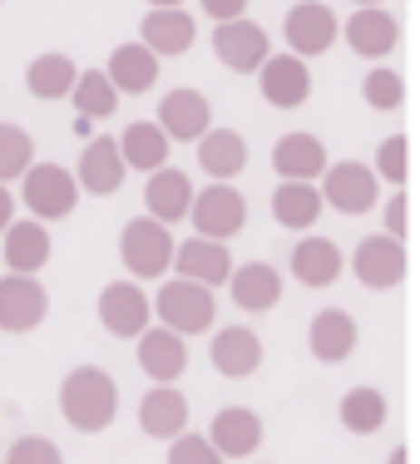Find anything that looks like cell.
I'll return each mask as SVG.
<instances>
[{"instance_id":"25","label":"cell","mask_w":420,"mask_h":464,"mask_svg":"<svg viewBox=\"0 0 420 464\" xmlns=\"http://www.w3.org/2000/svg\"><path fill=\"white\" fill-rule=\"evenodd\" d=\"M143 208H149V218L163 227L188 218V208H193V183H188V173L183 169L149 173V183H143Z\"/></svg>"},{"instance_id":"15","label":"cell","mask_w":420,"mask_h":464,"mask_svg":"<svg viewBox=\"0 0 420 464\" xmlns=\"http://www.w3.org/2000/svg\"><path fill=\"white\" fill-rule=\"evenodd\" d=\"M208 361L223 381H248L262 371V336L252 326H223L208 341Z\"/></svg>"},{"instance_id":"14","label":"cell","mask_w":420,"mask_h":464,"mask_svg":"<svg viewBox=\"0 0 420 464\" xmlns=\"http://www.w3.org/2000/svg\"><path fill=\"white\" fill-rule=\"evenodd\" d=\"M258 90L272 109H302L312 99V70L297 54H268V64L258 70Z\"/></svg>"},{"instance_id":"38","label":"cell","mask_w":420,"mask_h":464,"mask_svg":"<svg viewBox=\"0 0 420 464\" xmlns=\"http://www.w3.org/2000/svg\"><path fill=\"white\" fill-rule=\"evenodd\" d=\"M5 464H64V455L45 435H20L15 445L5 450Z\"/></svg>"},{"instance_id":"7","label":"cell","mask_w":420,"mask_h":464,"mask_svg":"<svg viewBox=\"0 0 420 464\" xmlns=\"http://www.w3.org/2000/svg\"><path fill=\"white\" fill-rule=\"evenodd\" d=\"M381 198V179L371 173V163H357V159H341V163H327L322 173V203L337 208L347 218H361L376 208Z\"/></svg>"},{"instance_id":"13","label":"cell","mask_w":420,"mask_h":464,"mask_svg":"<svg viewBox=\"0 0 420 464\" xmlns=\"http://www.w3.org/2000/svg\"><path fill=\"white\" fill-rule=\"evenodd\" d=\"M262 415L248 411V405H223L208 425V445L218 450L223 459H252L262 450Z\"/></svg>"},{"instance_id":"30","label":"cell","mask_w":420,"mask_h":464,"mask_svg":"<svg viewBox=\"0 0 420 464\" xmlns=\"http://www.w3.org/2000/svg\"><path fill=\"white\" fill-rule=\"evenodd\" d=\"M228 286H233V302L252 316L272 312V306L282 302V277H278V267H268V262H242L233 277H228Z\"/></svg>"},{"instance_id":"10","label":"cell","mask_w":420,"mask_h":464,"mask_svg":"<svg viewBox=\"0 0 420 464\" xmlns=\"http://www.w3.org/2000/svg\"><path fill=\"white\" fill-rule=\"evenodd\" d=\"M213 54H218V64L233 70V74H258L272 54V40L262 25H252V20L242 15V20H228V25L213 30Z\"/></svg>"},{"instance_id":"11","label":"cell","mask_w":420,"mask_h":464,"mask_svg":"<svg viewBox=\"0 0 420 464\" xmlns=\"http://www.w3.org/2000/svg\"><path fill=\"white\" fill-rule=\"evenodd\" d=\"M153 322V302L143 296L139 282H109L104 292H99V326L109 331V336H143Z\"/></svg>"},{"instance_id":"5","label":"cell","mask_w":420,"mask_h":464,"mask_svg":"<svg viewBox=\"0 0 420 464\" xmlns=\"http://www.w3.org/2000/svg\"><path fill=\"white\" fill-rule=\"evenodd\" d=\"M282 40H287V54L317 60V54H327L341 40V20L331 5H322V0H297L282 20Z\"/></svg>"},{"instance_id":"1","label":"cell","mask_w":420,"mask_h":464,"mask_svg":"<svg viewBox=\"0 0 420 464\" xmlns=\"http://www.w3.org/2000/svg\"><path fill=\"white\" fill-rule=\"evenodd\" d=\"M60 415L80 435H99L119 415V385L104 366H74L60 381Z\"/></svg>"},{"instance_id":"12","label":"cell","mask_w":420,"mask_h":464,"mask_svg":"<svg viewBox=\"0 0 420 464\" xmlns=\"http://www.w3.org/2000/svg\"><path fill=\"white\" fill-rule=\"evenodd\" d=\"M153 124L169 134V143H198L213 129V104H208L203 90H169Z\"/></svg>"},{"instance_id":"22","label":"cell","mask_w":420,"mask_h":464,"mask_svg":"<svg viewBox=\"0 0 420 464\" xmlns=\"http://www.w3.org/2000/svg\"><path fill=\"white\" fill-rule=\"evenodd\" d=\"M341 272H347V257H341V247L331 237H302L292 247V277L302 286H312V292L337 286Z\"/></svg>"},{"instance_id":"32","label":"cell","mask_w":420,"mask_h":464,"mask_svg":"<svg viewBox=\"0 0 420 464\" xmlns=\"http://www.w3.org/2000/svg\"><path fill=\"white\" fill-rule=\"evenodd\" d=\"M322 193H317L312 183H282L278 193H272V218H278L282 227H292V232H307L322 218Z\"/></svg>"},{"instance_id":"31","label":"cell","mask_w":420,"mask_h":464,"mask_svg":"<svg viewBox=\"0 0 420 464\" xmlns=\"http://www.w3.org/2000/svg\"><path fill=\"white\" fill-rule=\"evenodd\" d=\"M74 80H80V70H74V60L60 54V50L35 54V60L25 64V90L35 99H70Z\"/></svg>"},{"instance_id":"43","label":"cell","mask_w":420,"mask_h":464,"mask_svg":"<svg viewBox=\"0 0 420 464\" xmlns=\"http://www.w3.org/2000/svg\"><path fill=\"white\" fill-rule=\"evenodd\" d=\"M386 464H411V450H405V445H396L391 455H386Z\"/></svg>"},{"instance_id":"41","label":"cell","mask_w":420,"mask_h":464,"mask_svg":"<svg viewBox=\"0 0 420 464\" xmlns=\"http://www.w3.org/2000/svg\"><path fill=\"white\" fill-rule=\"evenodd\" d=\"M203 5L208 20H218V25H228V20H242L248 15V0H198Z\"/></svg>"},{"instance_id":"34","label":"cell","mask_w":420,"mask_h":464,"mask_svg":"<svg viewBox=\"0 0 420 464\" xmlns=\"http://www.w3.org/2000/svg\"><path fill=\"white\" fill-rule=\"evenodd\" d=\"M70 99H74V119H109L119 109V90L109 84V74L104 70H84L80 80H74V90H70Z\"/></svg>"},{"instance_id":"42","label":"cell","mask_w":420,"mask_h":464,"mask_svg":"<svg viewBox=\"0 0 420 464\" xmlns=\"http://www.w3.org/2000/svg\"><path fill=\"white\" fill-rule=\"evenodd\" d=\"M10 223H15V193H10L5 183H0V232H5Z\"/></svg>"},{"instance_id":"26","label":"cell","mask_w":420,"mask_h":464,"mask_svg":"<svg viewBox=\"0 0 420 464\" xmlns=\"http://www.w3.org/2000/svg\"><path fill=\"white\" fill-rule=\"evenodd\" d=\"M114 143H119V159H124V169H139V173H159V169H169L173 143H169V134H163V129L153 124V119H134V124H129Z\"/></svg>"},{"instance_id":"17","label":"cell","mask_w":420,"mask_h":464,"mask_svg":"<svg viewBox=\"0 0 420 464\" xmlns=\"http://www.w3.org/2000/svg\"><path fill=\"white\" fill-rule=\"evenodd\" d=\"M357 341L361 331L351 322V312H341V306H327V312L312 316V326H307V351H312L322 366H341V361L357 356Z\"/></svg>"},{"instance_id":"29","label":"cell","mask_w":420,"mask_h":464,"mask_svg":"<svg viewBox=\"0 0 420 464\" xmlns=\"http://www.w3.org/2000/svg\"><path fill=\"white\" fill-rule=\"evenodd\" d=\"M54 257V242H50V227L45 223H10L5 227V267L20 272V277H35L45 272V262Z\"/></svg>"},{"instance_id":"16","label":"cell","mask_w":420,"mask_h":464,"mask_svg":"<svg viewBox=\"0 0 420 464\" xmlns=\"http://www.w3.org/2000/svg\"><path fill=\"white\" fill-rule=\"evenodd\" d=\"M173 267H179L183 282H198V286H223L233 277V252H228V242H213V237H188L173 247Z\"/></svg>"},{"instance_id":"39","label":"cell","mask_w":420,"mask_h":464,"mask_svg":"<svg viewBox=\"0 0 420 464\" xmlns=\"http://www.w3.org/2000/svg\"><path fill=\"white\" fill-rule=\"evenodd\" d=\"M163 464H228V459L208 445V435H179L169 440V459Z\"/></svg>"},{"instance_id":"8","label":"cell","mask_w":420,"mask_h":464,"mask_svg":"<svg viewBox=\"0 0 420 464\" xmlns=\"http://www.w3.org/2000/svg\"><path fill=\"white\" fill-rule=\"evenodd\" d=\"M351 272H357V282L371 286V292H391V286H401L405 272H411L405 242L386 237V232L361 237V242H357V257H351Z\"/></svg>"},{"instance_id":"6","label":"cell","mask_w":420,"mask_h":464,"mask_svg":"<svg viewBox=\"0 0 420 464\" xmlns=\"http://www.w3.org/2000/svg\"><path fill=\"white\" fill-rule=\"evenodd\" d=\"M193 237H213V242H233L242 227H248V198L238 193L233 183H208L203 193H193Z\"/></svg>"},{"instance_id":"28","label":"cell","mask_w":420,"mask_h":464,"mask_svg":"<svg viewBox=\"0 0 420 464\" xmlns=\"http://www.w3.org/2000/svg\"><path fill=\"white\" fill-rule=\"evenodd\" d=\"M198 169L213 183H233L242 169H248V139L238 129H208L198 139Z\"/></svg>"},{"instance_id":"37","label":"cell","mask_w":420,"mask_h":464,"mask_svg":"<svg viewBox=\"0 0 420 464\" xmlns=\"http://www.w3.org/2000/svg\"><path fill=\"white\" fill-rule=\"evenodd\" d=\"M361 94H366L371 109L391 114V109L405 104V80L391 70V64H376V70H366V80H361Z\"/></svg>"},{"instance_id":"46","label":"cell","mask_w":420,"mask_h":464,"mask_svg":"<svg viewBox=\"0 0 420 464\" xmlns=\"http://www.w3.org/2000/svg\"><path fill=\"white\" fill-rule=\"evenodd\" d=\"M0 5H5V0H0Z\"/></svg>"},{"instance_id":"3","label":"cell","mask_w":420,"mask_h":464,"mask_svg":"<svg viewBox=\"0 0 420 464\" xmlns=\"http://www.w3.org/2000/svg\"><path fill=\"white\" fill-rule=\"evenodd\" d=\"M20 198H25L35 223H60V218H70L74 203H80V183H74V173L64 169V163H30Z\"/></svg>"},{"instance_id":"21","label":"cell","mask_w":420,"mask_h":464,"mask_svg":"<svg viewBox=\"0 0 420 464\" xmlns=\"http://www.w3.org/2000/svg\"><path fill=\"white\" fill-rule=\"evenodd\" d=\"M139 430L149 440H179L188 435V395L179 385H153L139 401Z\"/></svg>"},{"instance_id":"36","label":"cell","mask_w":420,"mask_h":464,"mask_svg":"<svg viewBox=\"0 0 420 464\" xmlns=\"http://www.w3.org/2000/svg\"><path fill=\"white\" fill-rule=\"evenodd\" d=\"M371 173L381 183H391L396 193L405 188V179H411V139L405 134H391V139H381V149H376V163H371Z\"/></svg>"},{"instance_id":"33","label":"cell","mask_w":420,"mask_h":464,"mask_svg":"<svg viewBox=\"0 0 420 464\" xmlns=\"http://www.w3.org/2000/svg\"><path fill=\"white\" fill-rule=\"evenodd\" d=\"M341 425L351 430V435H376V430L391 420V405H386V395L376 391V385H357V391L341 395Z\"/></svg>"},{"instance_id":"4","label":"cell","mask_w":420,"mask_h":464,"mask_svg":"<svg viewBox=\"0 0 420 464\" xmlns=\"http://www.w3.org/2000/svg\"><path fill=\"white\" fill-rule=\"evenodd\" d=\"M153 312H159V322L169 326V331H179V336L213 331V322H218L213 292H208V286H198V282H183V277H173V282L159 286V302H153Z\"/></svg>"},{"instance_id":"20","label":"cell","mask_w":420,"mask_h":464,"mask_svg":"<svg viewBox=\"0 0 420 464\" xmlns=\"http://www.w3.org/2000/svg\"><path fill=\"white\" fill-rule=\"evenodd\" d=\"M341 35H347L351 54H361V60H386V54L401 45V25H396V15H386L381 5H361L357 15L341 25Z\"/></svg>"},{"instance_id":"40","label":"cell","mask_w":420,"mask_h":464,"mask_svg":"<svg viewBox=\"0 0 420 464\" xmlns=\"http://www.w3.org/2000/svg\"><path fill=\"white\" fill-rule=\"evenodd\" d=\"M381 223H386V237H396V242H405V232H411V198H405V188L386 203V213H381Z\"/></svg>"},{"instance_id":"9","label":"cell","mask_w":420,"mask_h":464,"mask_svg":"<svg viewBox=\"0 0 420 464\" xmlns=\"http://www.w3.org/2000/svg\"><path fill=\"white\" fill-rule=\"evenodd\" d=\"M50 316V292L40 286V277H0V331L10 336H30L35 326H45Z\"/></svg>"},{"instance_id":"35","label":"cell","mask_w":420,"mask_h":464,"mask_svg":"<svg viewBox=\"0 0 420 464\" xmlns=\"http://www.w3.org/2000/svg\"><path fill=\"white\" fill-rule=\"evenodd\" d=\"M30 163H35V139L20 124H5V119H0V183L25 179Z\"/></svg>"},{"instance_id":"45","label":"cell","mask_w":420,"mask_h":464,"mask_svg":"<svg viewBox=\"0 0 420 464\" xmlns=\"http://www.w3.org/2000/svg\"><path fill=\"white\" fill-rule=\"evenodd\" d=\"M361 5H381V0H357V10H361Z\"/></svg>"},{"instance_id":"18","label":"cell","mask_w":420,"mask_h":464,"mask_svg":"<svg viewBox=\"0 0 420 464\" xmlns=\"http://www.w3.org/2000/svg\"><path fill=\"white\" fill-rule=\"evenodd\" d=\"M327 143L317 134H307V129H292V134H282L272 143V169L282 173L287 183H317L327 173Z\"/></svg>"},{"instance_id":"23","label":"cell","mask_w":420,"mask_h":464,"mask_svg":"<svg viewBox=\"0 0 420 464\" xmlns=\"http://www.w3.org/2000/svg\"><path fill=\"white\" fill-rule=\"evenodd\" d=\"M193 35H198V25H193V15H188L183 5L179 10H149L143 25H139V45L153 50L159 60H169V54H188V50H193Z\"/></svg>"},{"instance_id":"27","label":"cell","mask_w":420,"mask_h":464,"mask_svg":"<svg viewBox=\"0 0 420 464\" xmlns=\"http://www.w3.org/2000/svg\"><path fill=\"white\" fill-rule=\"evenodd\" d=\"M159 54L153 50H143L139 40L134 45H114L109 50V64H104V74H109V84H114L119 94H149L153 84H159Z\"/></svg>"},{"instance_id":"44","label":"cell","mask_w":420,"mask_h":464,"mask_svg":"<svg viewBox=\"0 0 420 464\" xmlns=\"http://www.w3.org/2000/svg\"><path fill=\"white\" fill-rule=\"evenodd\" d=\"M143 5H149V10H179L183 0H143Z\"/></svg>"},{"instance_id":"2","label":"cell","mask_w":420,"mask_h":464,"mask_svg":"<svg viewBox=\"0 0 420 464\" xmlns=\"http://www.w3.org/2000/svg\"><path fill=\"white\" fill-rule=\"evenodd\" d=\"M173 232L163 223H153L149 213L143 218H129L124 232H119V257H124V267L134 272V282H159L163 272L173 267Z\"/></svg>"},{"instance_id":"24","label":"cell","mask_w":420,"mask_h":464,"mask_svg":"<svg viewBox=\"0 0 420 464\" xmlns=\"http://www.w3.org/2000/svg\"><path fill=\"white\" fill-rule=\"evenodd\" d=\"M124 159H119V143L114 139H90L84 143V153H80V173H74V183L84 188V193H94V198H109V193H119L124 188Z\"/></svg>"},{"instance_id":"19","label":"cell","mask_w":420,"mask_h":464,"mask_svg":"<svg viewBox=\"0 0 420 464\" xmlns=\"http://www.w3.org/2000/svg\"><path fill=\"white\" fill-rule=\"evenodd\" d=\"M139 371L153 385H173L188 371V341L169 326H149L139 336Z\"/></svg>"}]
</instances>
